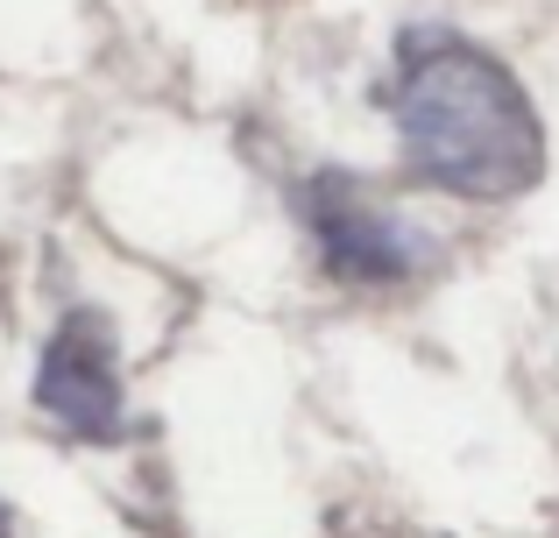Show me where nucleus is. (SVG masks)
<instances>
[{
    "mask_svg": "<svg viewBox=\"0 0 559 538\" xmlns=\"http://www.w3.org/2000/svg\"><path fill=\"white\" fill-rule=\"evenodd\" d=\"M396 142L425 184L461 199H518L546 170V128L518 71L439 22L396 36Z\"/></svg>",
    "mask_w": 559,
    "mask_h": 538,
    "instance_id": "obj_1",
    "label": "nucleus"
},
{
    "mask_svg": "<svg viewBox=\"0 0 559 538\" xmlns=\"http://www.w3.org/2000/svg\"><path fill=\"white\" fill-rule=\"evenodd\" d=\"M36 411L64 426L71 440H121L128 426V390H121V355H114V319L93 304H71L57 319L50 347L36 369Z\"/></svg>",
    "mask_w": 559,
    "mask_h": 538,
    "instance_id": "obj_2",
    "label": "nucleus"
},
{
    "mask_svg": "<svg viewBox=\"0 0 559 538\" xmlns=\"http://www.w3.org/2000/svg\"><path fill=\"white\" fill-rule=\"evenodd\" d=\"M298 213L319 241V263H326L333 284H361V290H382V284H404L418 276V235L404 220L376 206L355 178L341 170H319V178L298 184Z\"/></svg>",
    "mask_w": 559,
    "mask_h": 538,
    "instance_id": "obj_3",
    "label": "nucleus"
},
{
    "mask_svg": "<svg viewBox=\"0 0 559 538\" xmlns=\"http://www.w3.org/2000/svg\"><path fill=\"white\" fill-rule=\"evenodd\" d=\"M0 538H14V511H8V503H0Z\"/></svg>",
    "mask_w": 559,
    "mask_h": 538,
    "instance_id": "obj_4",
    "label": "nucleus"
}]
</instances>
